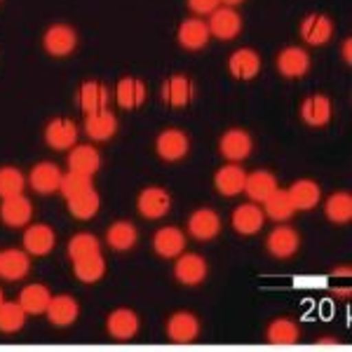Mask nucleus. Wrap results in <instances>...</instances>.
Segmentation results:
<instances>
[{
    "instance_id": "9d476101",
    "label": "nucleus",
    "mask_w": 352,
    "mask_h": 352,
    "mask_svg": "<svg viewBox=\"0 0 352 352\" xmlns=\"http://www.w3.org/2000/svg\"><path fill=\"white\" fill-rule=\"evenodd\" d=\"M21 242H24V252L31 254V256H47L54 249L56 235L50 226L36 223V226H28L24 230V240Z\"/></svg>"
},
{
    "instance_id": "72a5a7b5",
    "label": "nucleus",
    "mask_w": 352,
    "mask_h": 352,
    "mask_svg": "<svg viewBox=\"0 0 352 352\" xmlns=\"http://www.w3.org/2000/svg\"><path fill=\"white\" fill-rule=\"evenodd\" d=\"M265 338H268L272 345H296L300 338V329L294 320L280 317V320L270 322L268 331H265Z\"/></svg>"
},
{
    "instance_id": "7ed1b4c3",
    "label": "nucleus",
    "mask_w": 352,
    "mask_h": 352,
    "mask_svg": "<svg viewBox=\"0 0 352 352\" xmlns=\"http://www.w3.org/2000/svg\"><path fill=\"white\" fill-rule=\"evenodd\" d=\"M207 261L200 254H179L174 263V277L186 287H197L207 277Z\"/></svg>"
},
{
    "instance_id": "a878e982",
    "label": "nucleus",
    "mask_w": 352,
    "mask_h": 352,
    "mask_svg": "<svg viewBox=\"0 0 352 352\" xmlns=\"http://www.w3.org/2000/svg\"><path fill=\"white\" fill-rule=\"evenodd\" d=\"M333 33V24L327 14H308L300 21V36L308 45H324Z\"/></svg>"
},
{
    "instance_id": "09e8293b",
    "label": "nucleus",
    "mask_w": 352,
    "mask_h": 352,
    "mask_svg": "<svg viewBox=\"0 0 352 352\" xmlns=\"http://www.w3.org/2000/svg\"><path fill=\"white\" fill-rule=\"evenodd\" d=\"M5 303V294H3V289H0V305Z\"/></svg>"
},
{
    "instance_id": "7c9ffc66",
    "label": "nucleus",
    "mask_w": 352,
    "mask_h": 352,
    "mask_svg": "<svg viewBox=\"0 0 352 352\" xmlns=\"http://www.w3.org/2000/svg\"><path fill=\"white\" fill-rule=\"evenodd\" d=\"M50 300H52V294L45 285H26L19 292L16 303L26 310V315H43V312H47Z\"/></svg>"
},
{
    "instance_id": "cd10ccee",
    "label": "nucleus",
    "mask_w": 352,
    "mask_h": 352,
    "mask_svg": "<svg viewBox=\"0 0 352 352\" xmlns=\"http://www.w3.org/2000/svg\"><path fill=\"white\" fill-rule=\"evenodd\" d=\"M101 167V155L94 146H73L68 153V169L94 176Z\"/></svg>"
},
{
    "instance_id": "b1692460",
    "label": "nucleus",
    "mask_w": 352,
    "mask_h": 352,
    "mask_svg": "<svg viewBox=\"0 0 352 352\" xmlns=\"http://www.w3.org/2000/svg\"><path fill=\"white\" fill-rule=\"evenodd\" d=\"M228 68L232 73V78L237 80H254L261 71V56L249 47H242L237 52H232Z\"/></svg>"
},
{
    "instance_id": "6ab92c4d",
    "label": "nucleus",
    "mask_w": 352,
    "mask_h": 352,
    "mask_svg": "<svg viewBox=\"0 0 352 352\" xmlns=\"http://www.w3.org/2000/svg\"><path fill=\"white\" fill-rule=\"evenodd\" d=\"M78 315H80V305H78V300L73 296H68V294H64V296H52L47 305V320L54 327H71L78 320Z\"/></svg>"
},
{
    "instance_id": "ddd939ff",
    "label": "nucleus",
    "mask_w": 352,
    "mask_h": 352,
    "mask_svg": "<svg viewBox=\"0 0 352 352\" xmlns=\"http://www.w3.org/2000/svg\"><path fill=\"white\" fill-rule=\"evenodd\" d=\"M153 249H155V254L162 258H176L179 254H184V249H186L184 230L174 228V226L160 228L155 232V237H153Z\"/></svg>"
},
{
    "instance_id": "e433bc0d",
    "label": "nucleus",
    "mask_w": 352,
    "mask_h": 352,
    "mask_svg": "<svg viewBox=\"0 0 352 352\" xmlns=\"http://www.w3.org/2000/svg\"><path fill=\"white\" fill-rule=\"evenodd\" d=\"M324 214L331 223L345 226L352 221V195L350 192H333L324 204Z\"/></svg>"
},
{
    "instance_id": "dca6fc26",
    "label": "nucleus",
    "mask_w": 352,
    "mask_h": 352,
    "mask_svg": "<svg viewBox=\"0 0 352 352\" xmlns=\"http://www.w3.org/2000/svg\"><path fill=\"white\" fill-rule=\"evenodd\" d=\"M230 223L240 235H256V232L263 228V209L256 207L254 202L240 204V207L232 212Z\"/></svg>"
},
{
    "instance_id": "bb28decb",
    "label": "nucleus",
    "mask_w": 352,
    "mask_h": 352,
    "mask_svg": "<svg viewBox=\"0 0 352 352\" xmlns=\"http://www.w3.org/2000/svg\"><path fill=\"white\" fill-rule=\"evenodd\" d=\"M277 68L287 78H303L310 68V56L300 47H287L277 54Z\"/></svg>"
},
{
    "instance_id": "58836bf2",
    "label": "nucleus",
    "mask_w": 352,
    "mask_h": 352,
    "mask_svg": "<svg viewBox=\"0 0 352 352\" xmlns=\"http://www.w3.org/2000/svg\"><path fill=\"white\" fill-rule=\"evenodd\" d=\"M26 324V310L19 303L12 300H5L0 305V331L3 333H14Z\"/></svg>"
},
{
    "instance_id": "c03bdc74",
    "label": "nucleus",
    "mask_w": 352,
    "mask_h": 352,
    "mask_svg": "<svg viewBox=\"0 0 352 352\" xmlns=\"http://www.w3.org/2000/svg\"><path fill=\"white\" fill-rule=\"evenodd\" d=\"M343 59L348 61V64L352 61V41L350 38H345V43H343Z\"/></svg>"
},
{
    "instance_id": "f03ea898",
    "label": "nucleus",
    "mask_w": 352,
    "mask_h": 352,
    "mask_svg": "<svg viewBox=\"0 0 352 352\" xmlns=\"http://www.w3.org/2000/svg\"><path fill=\"white\" fill-rule=\"evenodd\" d=\"M136 207H139V214L144 219L157 221V219L167 217L169 209H172V195H169V192L164 190V188L151 186V188H144V190L139 192Z\"/></svg>"
},
{
    "instance_id": "aec40b11",
    "label": "nucleus",
    "mask_w": 352,
    "mask_h": 352,
    "mask_svg": "<svg viewBox=\"0 0 352 352\" xmlns=\"http://www.w3.org/2000/svg\"><path fill=\"white\" fill-rule=\"evenodd\" d=\"M244 181H247V174H244V169L237 162L221 167L217 176H214V186H217V190L226 197H235V195H240V192H244Z\"/></svg>"
},
{
    "instance_id": "79ce46f5",
    "label": "nucleus",
    "mask_w": 352,
    "mask_h": 352,
    "mask_svg": "<svg viewBox=\"0 0 352 352\" xmlns=\"http://www.w3.org/2000/svg\"><path fill=\"white\" fill-rule=\"evenodd\" d=\"M26 188L24 174L16 167H0V197L21 195Z\"/></svg>"
},
{
    "instance_id": "9b49d317",
    "label": "nucleus",
    "mask_w": 352,
    "mask_h": 352,
    "mask_svg": "<svg viewBox=\"0 0 352 352\" xmlns=\"http://www.w3.org/2000/svg\"><path fill=\"white\" fill-rule=\"evenodd\" d=\"M265 247H268V252L275 258H292L300 247V237L289 226H277L268 235V240H265Z\"/></svg>"
},
{
    "instance_id": "37998d69",
    "label": "nucleus",
    "mask_w": 352,
    "mask_h": 352,
    "mask_svg": "<svg viewBox=\"0 0 352 352\" xmlns=\"http://www.w3.org/2000/svg\"><path fill=\"white\" fill-rule=\"evenodd\" d=\"M188 8L195 14H212L214 10L221 8V0H188Z\"/></svg>"
},
{
    "instance_id": "49530a36",
    "label": "nucleus",
    "mask_w": 352,
    "mask_h": 352,
    "mask_svg": "<svg viewBox=\"0 0 352 352\" xmlns=\"http://www.w3.org/2000/svg\"><path fill=\"white\" fill-rule=\"evenodd\" d=\"M240 3H244V0H221V5H228V8H235Z\"/></svg>"
},
{
    "instance_id": "f8f14e48",
    "label": "nucleus",
    "mask_w": 352,
    "mask_h": 352,
    "mask_svg": "<svg viewBox=\"0 0 352 352\" xmlns=\"http://www.w3.org/2000/svg\"><path fill=\"white\" fill-rule=\"evenodd\" d=\"M61 176L64 174H61V169L54 162H38L31 169L28 184H31V188L36 192H41V195H52V192L59 190Z\"/></svg>"
},
{
    "instance_id": "473e14b6",
    "label": "nucleus",
    "mask_w": 352,
    "mask_h": 352,
    "mask_svg": "<svg viewBox=\"0 0 352 352\" xmlns=\"http://www.w3.org/2000/svg\"><path fill=\"white\" fill-rule=\"evenodd\" d=\"M263 209H265V214H268L272 221H277V223H282V221H289V219L294 217V214H296L292 197H289V192L282 190V188L272 190L270 195L265 197Z\"/></svg>"
},
{
    "instance_id": "4be33fe9",
    "label": "nucleus",
    "mask_w": 352,
    "mask_h": 352,
    "mask_svg": "<svg viewBox=\"0 0 352 352\" xmlns=\"http://www.w3.org/2000/svg\"><path fill=\"white\" fill-rule=\"evenodd\" d=\"M192 92H195V87H192L190 78L172 76L162 87V99L172 109H184V106H188L192 101Z\"/></svg>"
},
{
    "instance_id": "0eeeda50",
    "label": "nucleus",
    "mask_w": 352,
    "mask_h": 352,
    "mask_svg": "<svg viewBox=\"0 0 352 352\" xmlns=\"http://www.w3.org/2000/svg\"><path fill=\"white\" fill-rule=\"evenodd\" d=\"M45 141L54 151H71L78 141V127L68 118H54L45 127Z\"/></svg>"
},
{
    "instance_id": "f3484780",
    "label": "nucleus",
    "mask_w": 352,
    "mask_h": 352,
    "mask_svg": "<svg viewBox=\"0 0 352 352\" xmlns=\"http://www.w3.org/2000/svg\"><path fill=\"white\" fill-rule=\"evenodd\" d=\"M300 118L310 127H324L331 120V99L324 94H312L300 104Z\"/></svg>"
},
{
    "instance_id": "c756f323",
    "label": "nucleus",
    "mask_w": 352,
    "mask_h": 352,
    "mask_svg": "<svg viewBox=\"0 0 352 352\" xmlns=\"http://www.w3.org/2000/svg\"><path fill=\"white\" fill-rule=\"evenodd\" d=\"M106 329H109L111 336L118 340L134 338L136 331H139V317H136V312L127 308L113 310L109 315V322H106Z\"/></svg>"
},
{
    "instance_id": "5701e85b",
    "label": "nucleus",
    "mask_w": 352,
    "mask_h": 352,
    "mask_svg": "<svg viewBox=\"0 0 352 352\" xmlns=\"http://www.w3.org/2000/svg\"><path fill=\"white\" fill-rule=\"evenodd\" d=\"M287 192H289V197H292L296 212H310V209H315L317 204H320V197H322V188L312 179L296 181V184H292V188Z\"/></svg>"
},
{
    "instance_id": "f704fd0d",
    "label": "nucleus",
    "mask_w": 352,
    "mask_h": 352,
    "mask_svg": "<svg viewBox=\"0 0 352 352\" xmlns=\"http://www.w3.org/2000/svg\"><path fill=\"white\" fill-rule=\"evenodd\" d=\"M136 240H139V232H136V226L129 223V221H118L109 228V235H106V242H109L111 249L116 252H129L134 247Z\"/></svg>"
},
{
    "instance_id": "412c9836",
    "label": "nucleus",
    "mask_w": 352,
    "mask_h": 352,
    "mask_svg": "<svg viewBox=\"0 0 352 352\" xmlns=\"http://www.w3.org/2000/svg\"><path fill=\"white\" fill-rule=\"evenodd\" d=\"M167 333L174 343H192L200 333V322L190 312H176L167 322Z\"/></svg>"
},
{
    "instance_id": "c85d7f7f",
    "label": "nucleus",
    "mask_w": 352,
    "mask_h": 352,
    "mask_svg": "<svg viewBox=\"0 0 352 352\" xmlns=\"http://www.w3.org/2000/svg\"><path fill=\"white\" fill-rule=\"evenodd\" d=\"M85 132L94 141H109L111 136H116L118 132L116 116H113L111 111L87 113V118H85Z\"/></svg>"
},
{
    "instance_id": "39448f33",
    "label": "nucleus",
    "mask_w": 352,
    "mask_h": 352,
    "mask_svg": "<svg viewBox=\"0 0 352 352\" xmlns=\"http://www.w3.org/2000/svg\"><path fill=\"white\" fill-rule=\"evenodd\" d=\"M0 219H3L5 226L10 228H24V226L31 223L33 219V204L31 200L21 192V195H12V197H3V204H0Z\"/></svg>"
},
{
    "instance_id": "f257e3e1",
    "label": "nucleus",
    "mask_w": 352,
    "mask_h": 352,
    "mask_svg": "<svg viewBox=\"0 0 352 352\" xmlns=\"http://www.w3.org/2000/svg\"><path fill=\"white\" fill-rule=\"evenodd\" d=\"M207 26H209V33H212L214 38H219V41H232V38H237L242 31V16L237 14L235 8L223 5V8H217L209 14Z\"/></svg>"
},
{
    "instance_id": "de8ad7c7",
    "label": "nucleus",
    "mask_w": 352,
    "mask_h": 352,
    "mask_svg": "<svg viewBox=\"0 0 352 352\" xmlns=\"http://www.w3.org/2000/svg\"><path fill=\"white\" fill-rule=\"evenodd\" d=\"M317 345H331V348H338V340H317Z\"/></svg>"
},
{
    "instance_id": "a18cd8bd",
    "label": "nucleus",
    "mask_w": 352,
    "mask_h": 352,
    "mask_svg": "<svg viewBox=\"0 0 352 352\" xmlns=\"http://www.w3.org/2000/svg\"><path fill=\"white\" fill-rule=\"evenodd\" d=\"M333 275H338V277H348V275H350V268H348V265H343V268H333Z\"/></svg>"
},
{
    "instance_id": "2eb2a0df",
    "label": "nucleus",
    "mask_w": 352,
    "mask_h": 352,
    "mask_svg": "<svg viewBox=\"0 0 352 352\" xmlns=\"http://www.w3.org/2000/svg\"><path fill=\"white\" fill-rule=\"evenodd\" d=\"M78 101H80V109L85 113H99V111H106V106H109L111 92L106 85H101L96 80H87L78 89Z\"/></svg>"
},
{
    "instance_id": "a19ab883",
    "label": "nucleus",
    "mask_w": 352,
    "mask_h": 352,
    "mask_svg": "<svg viewBox=\"0 0 352 352\" xmlns=\"http://www.w3.org/2000/svg\"><path fill=\"white\" fill-rule=\"evenodd\" d=\"M92 188V176L87 174H80V172H68L61 176V184H59V192L66 197V200H71V197L80 195V192L89 190Z\"/></svg>"
},
{
    "instance_id": "ea45409f",
    "label": "nucleus",
    "mask_w": 352,
    "mask_h": 352,
    "mask_svg": "<svg viewBox=\"0 0 352 352\" xmlns=\"http://www.w3.org/2000/svg\"><path fill=\"white\" fill-rule=\"evenodd\" d=\"M94 254H101V242L94 235H89V232H80V235L71 237V242H68V256H71V261H80L94 256Z\"/></svg>"
},
{
    "instance_id": "393cba45",
    "label": "nucleus",
    "mask_w": 352,
    "mask_h": 352,
    "mask_svg": "<svg viewBox=\"0 0 352 352\" xmlns=\"http://www.w3.org/2000/svg\"><path fill=\"white\" fill-rule=\"evenodd\" d=\"M176 38H179L184 50H202L204 45L209 43L212 33H209V26L204 19H186L184 24L179 26Z\"/></svg>"
},
{
    "instance_id": "a211bd4d",
    "label": "nucleus",
    "mask_w": 352,
    "mask_h": 352,
    "mask_svg": "<svg viewBox=\"0 0 352 352\" xmlns=\"http://www.w3.org/2000/svg\"><path fill=\"white\" fill-rule=\"evenodd\" d=\"M28 270H31V261H28L26 252H21V249H5L0 254V277H5L8 282L24 280Z\"/></svg>"
},
{
    "instance_id": "c9c22d12",
    "label": "nucleus",
    "mask_w": 352,
    "mask_h": 352,
    "mask_svg": "<svg viewBox=\"0 0 352 352\" xmlns=\"http://www.w3.org/2000/svg\"><path fill=\"white\" fill-rule=\"evenodd\" d=\"M66 202H68V212H71V217H76L80 221H87V219L96 217V212H99V207H101V197L94 188L85 190V192H80V195L71 197V200H66Z\"/></svg>"
},
{
    "instance_id": "1a4fd4ad",
    "label": "nucleus",
    "mask_w": 352,
    "mask_h": 352,
    "mask_svg": "<svg viewBox=\"0 0 352 352\" xmlns=\"http://www.w3.org/2000/svg\"><path fill=\"white\" fill-rule=\"evenodd\" d=\"M188 232L195 240L200 242H209L221 232V219L214 209L209 207H202V209H195L188 219Z\"/></svg>"
},
{
    "instance_id": "423d86ee",
    "label": "nucleus",
    "mask_w": 352,
    "mask_h": 352,
    "mask_svg": "<svg viewBox=\"0 0 352 352\" xmlns=\"http://www.w3.org/2000/svg\"><path fill=\"white\" fill-rule=\"evenodd\" d=\"M43 45H45V50H47L52 56H68L76 50V45H78V36H76V31H73L71 26H66V24H54V26H50L47 31H45V36H43Z\"/></svg>"
},
{
    "instance_id": "2f4dec72",
    "label": "nucleus",
    "mask_w": 352,
    "mask_h": 352,
    "mask_svg": "<svg viewBox=\"0 0 352 352\" xmlns=\"http://www.w3.org/2000/svg\"><path fill=\"white\" fill-rule=\"evenodd\" d=\"M272 190H277V179L268 169H258V172H254V174H247L244 192H247L254 202H265V197H268Z\"/></svg>"
},
{
    "instance_id": "20e7f679",
    "label": "nucleus",
    "mask_w": 352,
    "mask_h": 352,
    "mask_svg": "<svg viewBox=\"0 0 352 352\" xmlns=\"http://www.w3.org/2000/svg\"><path fill=\"white\" fill-rule=\"evenodd\" d=\"M190 141L181 129H164V132L157 134L155 139V151L162 160L167 162H179L188 155Z\"/></svg>"
},
{
    "instance_id": "6e6552de",
    "label": "nucleus",
    "mask_w": 352,
    "mask_h": 352,
    "mask_svg": "<svg viewBox=\"0 0 352 352\" xmlns=\"http://www.w3.org/2000/svg\"><path fill=\"white\" fill-rule=\"evenodd\" d=\"M221 155L226 157V160L230 162H242L249 157V153L254 148V141L249 132H244V129H228L223 136H221Z\"/></svg>"
},
{
    "instance_id": "4c0bfd02",
    "label": "nucleus",
    "mask_w": 352,
    "mask_h": 352,
    "mask_svg": "<svg viewBox=\"0 0 352 352\" xmlns=\"http://www.w3.org/2000/svg\"><path fill=\"white\" fill-rule=\"evenodd\" d=\"M73 272H76V277L80 282H85V285H94V282H99L101 277L106 275V261L101 254L73 261Z\"/></svg>"
},
{
    "instance_id": "4468645a",
    "label": "nucleus",
    "mask_w": 352,
    "mask_h": 352,
    "mask_svg": "<svg viewBox=\"0 0 352 352\" xmlns=\"http://www.w3.org/2000/svg\"><path fill=\"white\" fill-rule=\"evenodd\" d=\"M146 85L139 80V78H122L116 87V101L118 106L124 111H136L146 104Z\"/></svg>"
}]
</instances>
